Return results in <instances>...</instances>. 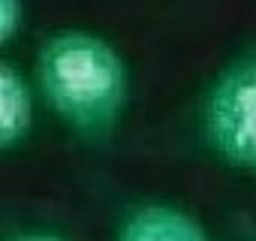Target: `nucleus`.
Instances as JSON below:
<instances>
[{"mask_svg":"<svg viewBox=\"0 0 256 241\" xmlns=\"http://www.w3.org/2000/svg\"><path fill=\"white\" fill-rule=\"evenodd\" d=\"M118 241H208L205 229L169 205H145L124 220Z\"/></svg>","mask_w":256,"mask_h":241,"instance_id":"obj_3","label":"nucleus"},{"mask_svg":"<svg viewBox=\"0 0 256 241\" xmlns=\"http://www.w3.org/2000/svg\"><path fill=\"white\" fill-rule=\"evenodd\" d=\"M22 18H24L22 0H0V40L10 42L16 36V30L22 28Z\"/></svg>","mask_w":256,"mask_h":241,"instance_id":"obj_5","label":"nucleus"},{"mask_svg":"<svg viewBox=\"0 0 256 241\" xmlns=\"http://www.w3.org/2000/svg\"><path fill=\"white\" fill-rule=\"evenodd\" d=\"M36 76L48 106L66 124L90 139H106L126 106V66L100 36L60 30L36 54Z\"/></svg>","mask_w":256,"mask_h":241,"instance_id":"obj_1","label":"nucleus"},{"mask_svg":"<svg viewBox=\"0 0 256 241\" xmlns=\"http://www.w3.org/2000/svg\"><path fill=\"white\" fill-rule=\"evenodd\" d=\"M16 241H64V238H54V235H24V238H16Z\"/></svg>","mask_w":256,"mask_h":241,"instance_id":"obj_6","label":"nucleus"},{"mask_svg":"<svg viewBox=\"0 0 256 241\" xmlns=\"http://www.w3.org/2000/svg\"><path fill=\"white\" fill-rule=\"evenodd\" d=\"M205 136L235 166L256 169V58L232 64L205 100Z\"/></svg>","mask_w":256,"mask_h":241,"instance_id":"obj_2","label":"nucleus"},{"mask_svg":"<svg viewBox=\"0 0 256 241\" xmlns=\"http://www.w3.org/2000/svg\"><path fill=\"white\" fill-rule=\"evenodd\" d=\"M30 90L24 84V78L4 64L0 66V142L4 148H12L18 139H24V133L30 130Z\"/></svg>","mask_w":256,"mask_h":241,"instance_id":"obj_4","label":"nucleus"}]
</instances>
